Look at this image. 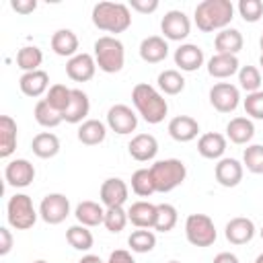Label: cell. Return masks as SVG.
Segmentation results:
<instances>
[{"label":"cell","instance_id":"2e32d148","mask_svg":"<svg viewBox=\"0 0 263 263\" xmlns=\"http://www.w3.org/2000/svg\"><path fill=\"white\" fill-rule=\"evenodd\" d=\"M255 232L257 230H255L253 220L251 218H245V216L232 218L226 224V228H224V236L232 245H247V242H251L253 236H255Z\"/></svg>","mask_w":263,"mask_h":263},{"label":"cell","instance_id":"ffe728a7","mask_svg":"<svg viewBox=\"0 0 263 263\" xmlns=\"http://www.w3.org/2000/svg\"><path fill=\"white\" fill-rule=\"evenodd\" d=\"M197 152L208 158V160H220L224 158L226 152V136L218 134V132H208L201 134L197 140Z\"/></svg>","mask_w":263,"mask_h":263},{"label":"cell","instance_id":"cb8c5ba5","mask_svg":"<svg viewBox=\"0 0 263 263\" xmlns=\"http://www.w3.org/2000/svg\"><path fill=\"white\" fill-rule=\"evenodd\" d=\"M90 111V101L88 95L80 88H72V101L68 105V109L62 113L66 123H82L86 121V115Z\"/></svg>","mask_w":263,"mask_h":263},{"label":"cell","instance_id":"f6af8a7d","mask_svg":"<svg viewBox=\"0 0 263 263\" xmlns=\"http://www.w3.org/2000/svg\"><path fill=\"white\" fill-rule=\"evenodd\" d=\"M242 107H245V113L249 115V119H263V90H257V92H251L247 95V99L242 101Z\"/></svg>","mask_w":263,"mask_h":263},{"label":"cell","instance_id":"d4e9b609","mask_svg":"<svg viewBox=\"0 0 263 263\" xmlns=\"http://www.w3.org/2000/svg\"><path fill=\"white\" fill-rule=\"evenodd\" d=\"M245 45V39H242V33L238 29H232V27H226L222 31L216 33L214 37V47H216V53H230V55H236Z\"/></svg>","mask_w":263,"mask_h":263},{"label":"cell","instance_id":"f5cc1de1","mask_svg":"<svg viewBox=\"0 0 263 263\" xmlns=\"http://www.w3.org/2000/svg\"><path fill=\"white\" fill-rule=\"evenodd\" d=\"M253 263H263V253H261V255H257V259H255Z\"/></svg>","mask_w":263,"mask_h":263},{"label":"cell","instance_id":"8d00e7d4","mask_svg":"<svg viewBox=\"0 0 263 263\" xmlns=\"http://www.w3.org/2000/svg\"><path fill=\"white\" fill-rule=\"evenodd\" d=\"M179 214L177 208L173 203H158L156 205V222H154V230L158 232H171L177 226Z\"/></svg>","mask_w":263,"mask_h":263},{"label":"cell","instance_id":"7a4b0ae2","mask_svg":"<svg viewBox=\"0 0 263 263\" xmlns=\"http://www.w3.org/2000/svg\"><path fill=\"white\" fill-rule=\"evenodd\" d=\"M193 18L197 29L203 33L222 31L234 18V6L230 0H203L195 6Z\"/></svg>","mask_w":263,"mask_h":263},{"label":"cell","instance_id":"681fc988","mask_svg":"<svg viewBox=\"0 0 263 263\" xmlns=\"http://www.w3.org/2000/svg\"><path fill=\"white\" fill-rule=\"evenodd\" d=\"M105 263H136V261H134V257H132L129 251L117 249V251H113V253L109 255V259H107Z\"/></svg>","mask_w":263,"mask_h":263},{"label":"cell","instance_id":"e0dca14e","mask_svg":"<svg viewBox=\"0 0 263 263\" xmlns=\"http://www.w3.org/2000/svg\"><path fill=\"white\" fill-rule=\"evenodd\" d=\"M203 49L195 43H183L175 49V66L183 72H195L203 66Z\"/></svg>","mask_w":263,"mask_h":263},{"label":"cell","instance_id":"4dcf8cb0","mask_svg":"<svg viewBox=\"0 0 263 263\" xmlns=\"http://www.w3.org/2000/svg\"><path fill=\"white\" fill-rule=\"evenodd\" d=\"M16 121L10 115L0 117V158H8L16 150Z\"/></svg>","mask_w":263,"mask_h":263},{"label":"cell","instance_id":"11a10c76","mask_svg":"<svg viewBox=\"0 0 263 263\" xmlns=\"http://www.w3.org/2000/svg\"><path fill=\"white\" fill-rule=\"evenodd\" d=\"M259 47H261V51H263V33H261V39H259Z\"/></svg>","mask_w":263,"mask_h":263},{"label":"cell","instance_id":"7402d4cb","mask_svg":"<svg viewBox=\"0 0 263 263\" xmlns=\"http://www.w3.org/2000/svg\"><path fill=\"white\" fill-rule=\"evenodd\" d=\"M240 64L236 55L230 53H214L208 60V74L212 78H230L232 74H238Z\"/></svg>","mask_w":263,"mask_h":263},{"label":"cell","instance_id":"d590c367","mask_svg":"<svg viewBox=\"0 0 263 263\" xmlns=\"http://www.w3.org/2000/svg\"><path fill=\"white\" fill-rule=\"evenodd\" d=\"M33 115H35V121H37L41 127H55V125H60V123L64 121L62 113L55 111L45 99H39V101H37V105H35V109H33Z\"/></svg>","mask_w":263,"mask_h":263},{"label":"cell","instance_id":"9f6ffc18","mask_svg":"<svg viewBox=\"0 0 263 263\" xmlns=\"http://www.w3.org/2000/svg\"><path fill=\"white\" fill-rule=\"evenodd\" d=\"M33 263H47L45 259H37V261H33Z\"/></svg>","mask_w":263,"mask_h":263},{"label":"cell","instance_id":"ac0fdd59","mask_svg":"<svg viewBox=\"0 0 263 263\" xmlns=\"http://www.w3.org/2000/svg\"><path fill=\"white\" fill-rule=\"evenodd\" d=\"M127 152H129V156H132L134 160H138V162H148V160H152V158L156 156V152H158V142H156V138H154L152 134H138V136H134V138L129 140Z\"/></svg>","mask_w":263,"mask_h":263},{"label":"cell","instance_id":"b9f144b4","mask_svg":"<svg viewBox=\"0 0 263 263\" xmlns=\"http://www.w3.org/2000/svg\"><path fill=\"white\" fill-rule=\"evenodd\" d=\"M242 166L253 175H263V144H251L245 148Z\"/></svg>","mask_w":263,"mask_h":263},{"label":"cell","instance_id":"1f68e13d","mask_svg":"<svg viewBox=\"0 0 263 263\" xmlns=\"http://www.w3.org/2000/svg\"><path fill=\"white\" fill-rule=\"evenodd\" d=\"M31 150L37 158H53L60 152V138L51 132H41L33 138L31 142Z\"/></svg>","mask_w":263,"mask_h":263},{"label":"cell","instance_id":"4fadbf2b","mask_svg":"<svg viewBox=\"0 0 263 263\" xmlns=\"http://www.w3.org/2000/svg\"><path fill=\"white\" fill-rule=\"evenodd\" d=\"M4 179L10 187H29L35 179V166L27 158H14L4 168Z\"/></svg>","mask_w":263,"mask_h":263},{"label":"cell","instance_id":"f1b7e54d","mask_svg":"<svg viewBox=\"0 0 263 263\" xmlns=\"http://www.w3.org/2000/svg\"><path fill=\"white\" fill-rule=\"evenodd\" d=\"M74 216H76L78 224H82L86 228H92V226L103 224V220H105V208L101 203H97V201L86 199V201H80L76 205Z\"/></svg>","mask_w":263,"mask_h":263},{"label":"cell","instance_id":"c3c4849f","mask_svg":"<svg viewBox=\"0 0 263 263\" xmlns=\"http://www.w3.org/2000/svg\"><path fill=\"white\" fill-rule=\"evenodd\" d=\"M10 249H12V232L6 226H2L0 228V255H8Z\"/></svg>","mask_w":263,"mask_h":263},{"label":"cell","instance_id":"d6a6232c","mask_svg":"<svg viewBox=\"0 0 263 263\" xmlns=\"http://www.w3.org/2000/svg\"><path fill=\"white\" fill-rule=\"evenodd\" d=\"M156 84H158V90L162 95H179L183 92L185 88V78L179 70H162L156 78Z\"/></svg>","mask_w":263,"mask_h":263},{"label":"cell","instance_id":"836d02e7","mask_svg":"<svg viewBox=\"0 0 263 263\" xmlns=\"http://www.w3.org/2000/svg\"><path fill=\"white\" fill-rule=\"evenodd\" d=\"M66 240H68V245H70L72 249H76V251H90L92 245H95L92 232H90L86 226H82V224L70 226V228L66 230Z\"/></svg>","mask_w":263,"mask_h":263},{"label":"cell","instance_id":"6da1fadb","mask_svg":"<svg viewBox=\"0 0 263 263\" xmlns=\"http://www.w3.org/2000/svg\"><path fill=\"white\" fill-rule=\"evenodd\" d=\"M132 103L136 111L142 115L144 121L156 125L160 123L168 113V103L162 97V92L146 82H138L132 90Z\"/></svg>","mask_w":263,"mask_h":263},{"label":"cell","instance_id":"9c48e42d","mask_svg":"<svg viewBox=\"0 0 263 263\" xmlns=\"http://www.w3.org/2000/svg\"><path fill=\"white\" fill-rule=\"evenodd\" d=\"M160 31L168 41H183L191 33V21L183 10H168L160 21Z\"/></svg>","mask_w":263,"mask_h":263},{"label":"cell","instance_id":"7c38bea8","mask_svg":"<svg viewBox=\"0 0 263 263\" xmlns=\"http://www.w3.org/2000/svg\"><path fill=\"white\" fill-rule=\"evenodd\" d=\"M127 195H129L127 183L119 177L105 179L99 189V197L105 208H123V203L127 201Z\"/></svg>","mask_w":263,"mask_h":263},{"label":"cell","instance_id":"8992f818","mask_svg":"<svg viewBox=\"0 0 263 263\" xmlns=\"http://www.w3.org/2000/svg\"><path fill=\"white\" fill-rule=\"evenodd\" d=\"M39 212L33 208V199L27 193H14L6 203V220L16 230H29L37 222Z\"/></svg>","mask_w":263,"mask_h":263},{"label":"cell","instance_id":"60d3db41","mask_svg":"<svg viewBox=\"0 0 263 263\" xmlns=\"http://www.w3.org/2000/svg\"><path fill=\"white\" fill-rule=\"evenodd\" d=\"M238 84L242 90H247V95L261 90V70L257 66H240Z\"/></svg>","mask_w":263,"mask_h":263},{"label":"cell","instance_id":"d6986e66","mask_svg":"<svg viewBox=\"0 0 263 263\" xmlns=\"http://www.w3.org/2000/svg\"><path fill=\"white\" fill-rule=\"evenodd\" d=\"M199 134V123L197 119L189 115H177L168 121V136L175 142H191Z\"/></svg>","mask_w":263,"mask_h":263},{"label":"cell","instance_id":"74e56055","mask_svg":"<svg viewBox=\"0 0 263 263\" xmlns=\"http://www.w3.org/2000/svg\"><path fill=\"white\" fill-rule=\"evenodd\" d=\"M127 245L134 253H150L156 247V234L148 228H138L129 234Z\"/></svg>","mask_w":263,"mask_h":263},{"label":"cell","instance_id":"30bf717a","mask_svg":"<svg viewBox=\"0 0 263 263\" xmlns=\"http://www.w3.org/2000/svg\"><path fill=\"white\" fill-rule=\"evenodd\" d=\"M210 103L220 113H232L240 103V90L230 82H216L210 88Z\"/></svg>","mask_w":263,"mask_h":263},{"label":"cell","instance_id":"83f0119b","mask_svg":"<svg viewBox=\"0 0 263 263\" xmlns=\"http://www.w3.org/2000/svg\"><path fill=\"white\" fill-rule=\"evenodd\" d=\"M255 136V123L249 117H232L226 123V138L232 144H249Z\"/></svg>","mask_w":263,"mask_h":263},{"label":"cell","instance_id":"ba28073f","mask_svg":"<svg viewBox=\"0 0 263 263\" xmlns=\"http://www.w3.org/2000/svg\"><path fill=\"white\" fill-rule=\"evenodd\" d=\"M39 216L45 224H62L70 216V199L64 193H47L39 203Z\"/></svg>","mask_w":263,"mask_h":263},{"label":"cell","instance_id":"f907efd6","mask_svg":"<svg viewBox=\"0 0 263 263\" xmlns=\"http://www.w3.org/2000/svg\"><path fill=\"white\" fill-rule=\"evenodd\" d=\"M212 263H238V257H236L234 253L224 251V253H218V255L214 257V261H212Z\"/></svg>","mask_w":263,"mask_h":263},{"label":"cell","instance_id":"52a82bcc","mask_svg":"<svg viewBox=\"0 0 263 263\" xmlns=\"http://www.w3.org/2000/svg\"><path fill=\"white\" fill-rule=\"evenodd\" d=\"M185 236L193 247H210L216 242V226L208 214H189L185 220Z\"/></svg>","mask_w":263,"mask_h":263},{"label":"cell","instance_id":"5b68a950","mask_svg":"<svg viewBox=\"0 0 263 263\" xmlns=\"http://www.w3.org/2000/svg\"><path fill=\"white\" fill-rule=\"evenodd\" d=\"M95 62L105 74H115L125 64L123 43L113 35H103L95 41Z\"/></svg>","mask_w":263,"mask_h":263},{"label":"cell","instance_id":"bcb514c9","mask_svg":"<svg viewBox=\"0 0 263 263\" xmlns=\"http://www.w3.org/2000/svg\"><path fill=\"white\" fill-rule=\"evenodd\" d=\"M132 10L136 12H142V14H150L158 8V0H129L127 4Z\"/></svg>","mask_w":263,"mask_h":263},{"label":"cell","instance_id":"7dc6e473","mask_svg":"<svg viewBox=\"0 0 263 263\" xmlns=\"http://www.w3.org/2000/svg\"><path fill=\"white\" fill-rule=\"evenodd\" d=\"M10 8L16 10L18 14H31L37 8V0H12Z\"/></svg>","mask_w":263,"mask_h":263},{"label":"cell","instance_id":"3957f363","mask_svg":"<svg viewBox=\"0 0 263 263\" xmlns=\"http://www.w3.org/2000/svg\"><path fill=\"white\" fill-rule=\"evenodd\" d=\"M92 25L107 33H123L132 25L129 6L123 2H97L92 6Z\"/></svg>","mask_w":263,"mask_h":263},{"label":"cell","instance_id":"484cf974","mask_svg":"<svg viewBox=\"0 0 263 263\" xmlns=\"http://www.w3.org/2000/svg\"><path fill=\"white\" fill-rule=\"evenodd\" d=\"M51 49L55 55L62 58H74L78 53V37L72 29H58L51 35Z\"/></svg>","mask_w":263,"mask_h":263},{"label":"cell","instance_id":"ee69618b","mask_svg":"<svg viewBox=\"0 0 263 263\" xmlns=\"http://www.w3.org/2000/svg\"><path fill=\"white\" fill-rule=\"evenodd\" d=\"M238 14L242 16L245 23H257L263 16V2L261 0H240Z\"/></svg>","mask_w":263,"mask_h":263},{"label":"cell","instance_id":"603a6c76","mask_svg":"<svg viewBox=\"0 0 263 263\" xmlns=\"http://www.w3.org/2000/svg\"><path fill=\"white\" fill-rule=\"evenodd\" d=\"M18 86L23 90V95L31 97V99H37L41 97L43 92L49 90V76L45 70H35V72H25L21 78H18Z\"/></svg>","mask_w":263,"mask_h":263},{"label":"cell","instance_id":"db71d44e","mask_svg":"<svg viewBox=\"0 0 263 263\" xmlns=\"http://www.w3.org/2000/svg\"><path fill=\"white\" fill-rule=\"evenodd\" d=\"M259 66L263 68V51H261V55H259Z\"/></svg>","mask_w":263,"mask_h":263},{"label":"cell","instance_id":"e575fe53","mask_svg":"<svg viewBox=\"0 0 263 263\" xmlns=\"http://www.w3.org/2000/svg\"><path fill=\"white\" fill-rule=\"evenodd\" d=\"M41 62H43V51L37 45H25L16 51V66L23 70V74L39 70Z\"/></svg>","mask_w":263,"mask_h":263},{"label":"cell","instance_id":"7bdbcfd3","mask_svg":"<svg viewBox=\"0 0 263 263\" xmlns=\"http://www.w3.org/2000/svg\"><path fill=\"white\" fill-rule=\"evenodd\" d=\"M127 222H129V218H127V212H125L123 208H105L103 226H105L109 232H113V234L121 232Z\"/></svg>","mask_w":263,"mask_h":263},{"label":"cell","instance_id":"8fae6325","mask_svg":"<svg viewBox=\"0 0 263 263\" xmlns=\"http://www.w3.org/2000/svg\"><path fill=\"white\" fill-rule=\"evenodd\" d=\"M107 125L111 132H115L119 136H127L132 132H136V127H138V115L132 111V107L117 103V105L109 107V111H107Z\"/></svg>","mask_w":263,"mask_h":263},{"label":"cell","instance_id":"5bb4252c","mask_svg":"<svg viewBox=\"0 0 263 263\" xmlns=\"http://www.w3.org/2000/svg\"><path fill=\"white\" fill-rule=\"evenodd\" d=\"M95 72H97V62H95V55L90 53L82 51L66 62V74L74 82H86L95 76Z\"/></svg>","mask_w":263,"mask_h":263},{"label":"cell","instance_id":"6f0895ef","mask_svg":"<svg viewBox=\"0 0 263 263\" xmlns=\"http://www.w3.org/2000/svg\"><path fill=\"white\" fill-rule=\"evenodd\" d=\"M261 238H263V228H261Z\"/></svg>","mask_w":263,"mask_h":263},{"label":"cell","instance_id":"4316f807","mask_svg":"<svg viewBox=\"0 0 263 263\" xmlns=\"http://www.w3.org/2000/svg\"><path fill=\"white\" fill-rule=\"evenodd\" d=\"M127 218L136 228H154L156 222V205L150 201H134L127 210Z\"/></svg>","mask_w":263,"mask_h":263},{"label":"cell","instance_id":"680465c9","mask_svg":"<svg viewBox=\"0 0 263 263\" xmlns=\"http://www.w3.org/2000/svg\"><path fill=\"white\" fill-rule=\"evenodd\" d=\"M168 263H179V261H168Z\"/></svg>","mask_w":263,"mask_h":263},{"label":"cell","instance_id":"ab89813d","mask_svg":"<svg viewBox=\"0 0 263 263\" xmlns=\"http://www.w3.org/2000/svg\"><path fill=\"white\" fill-rule=\"evenodd\" d=\"M132 191L136 195H140V197H148V195L156 193V187H154L150 168H138L132 175Z\"/></svg>","mask_w":263,"mask_h":263},{"label":"cell","instance_id":"f546056e","mask_svg":"<svg viewBox=\"0 0 263 263\" xmlns=\"http://www.w3.org/2000/svg\"><path fill=\"white\" fill-rule=\"evenodd\" d=\"M78 142H82L84 146H97L107 138V125L99 119H86L78 125Z\"/></svg>","mask_w":263,"mask_h":263},{"label":"cell","instance_id":"9a60e30c","mask_svg":"<svg viewBox=\"0 0 263 263\" xmlns=\"http://www.w3.org/2000/svg\"><path fill=\"white\" fill-rule=\"evenodd\" d=\"M242 175H245V166L236 158L224 156L214 166V177L222 187H236L242 181Z\"/></svg>","mask_w":263,"mask_h":263},{"label":"cell","instance_id":"816d5d0a","mask_svg":"<svg viewBox=\"0 0 263 263\" xmlns=\"http://www.w3.org/2000/svg\"><path fill=\"white\" fill-rule=\"evenodd\" d=\"M78 263H105V261H101V257H99V255H84Z\"/></svg>","mask_w":263,"mask_h":263},{"label":"cell","instance_id":"f35d334b","mask_svg":"<svg viewBox=\"0 0 263 263\" xmlns=\"http://www.w3.org/2000/svg\"><path fill=\"white\" fill-rule=\"evenodd\" d=\"M45 101L60 113H64L72 101V88H68L66 84H53L49 86L47 95H45Z\"/></svg>","mask_w":263,"mask_h":263},{"label":"cell","instance_id":"44dd1931","mask_svg":"<svg viewBox=\"0 0 263 263\" xmlns=\"http://www.w3.org/2000/svg\"><path fill=\"white\" fill-rule=\"evenodd\" d=\"M168 55V43L160 35H150L140 43V58L148 64H160Z\"/></svg>","mask_w":263,"mask_h":263},{"label":"cell","instance_id":"277c9868","mask_svg":"<svg viewBox=\"0 0 263 263\" xmlns=\"http://www.w3.org/2000/svg\"><path fill=\"white\" fill-rule=\"evenodd\" d=\"M150 175H152L156 191L168 193V191L177 189L179 185H183V181L187 177V166L179 158H164V160H156L150 166Z\"/></svg>","mask_w":263,"mask_h":263}]
</instances>
